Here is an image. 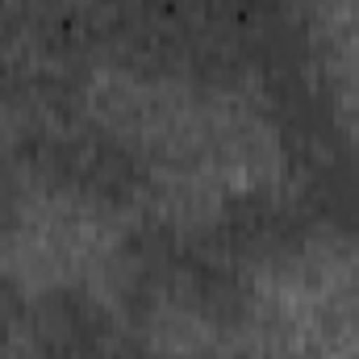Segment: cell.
<instances>
[{
    "mask_svg": "<svg viewBox=\"0 0 359 359\" xmlns=\"http://www.w3.org/2000/svg\"><path fill=\"white\" fill-rule=\"evenodd\" d=\"M201 359H217V355H201Z\"/></svg>",
    "mask_w": 359,
    "mask_h": 359,
    "instance_id": "cell-11",
    "label": "cell"
},
{
    "mask_svg": "<svg viewBox=\"0 0 359 359\" xmlns=\"http://www.w3.org/2000/svg\"><path fill=\"white\" fill-rule=\"evenodd\" d=\"M213 243L238 268H288L313 243V222L297 205L292 192L276 188H238L230 192L209 226Z\"/></svg>",
    "mask_w": 359,
    "mask_h": 359,
    "instance_id": "cell-8",
    "label": "cell"
},
{
    "mask_svg": "<svg viewBox=\"0 0 359 359\" xmlns=\"http://www.w3.org/2000/svg\"><path fill=\"white\" fill-rule=\"evenodd\" d=\"M38 359H151L134 326L76 284H50L29 297L25 334Z\"/></svg>",
    "mask_w": 359,
    "mask_h": 359,
    "instance_id": "cell-7",
    "label": "cell"
},
{
    "mask_svg": "<svg viewBox=\"0 0 359 359\" xmlns=\"http://www.w3.org/2000/svg\"><path fill=\"white\" fill-rule=\"evenodd\" d=\"M13 155L21 172L92 209H134L151 192V163L138 142L92 117L84 104L25 117Z\"/></svg>",
    "mask_w": 359,
    "mask_h": 359,
    "instance_id": "cell-4",
    "label": "cell"
},
{
    "mask_svg": "<svg viewBox=\"0 0 359 359\" xmlns=\"http://www.w3.org/2000/svg\"><path fill=\"white\" fill-rule=\"evenodd\" d=\"M25 359H38V355H25Z\"/></svg>",
    "mask_w": 359,
    "mask_h": 359,
    "instance_id": "cell-12",
    "label": "cell"
},
{
    "mask_svg": "<svg viewBox=\"0 0 359 359\" xmlns=\"http://www.w3.org/2000/svg\"><path fill=\"white\" fill-rule=\"evenodd\" d=\"M21 209H25L21 163H17V155H4L0 151V238H8L21 226Z\"/></svg>",
    "mask_w": 359,
    "mask_h": 359,
    "instance_id": "cell-9",
    "label": "cell"
},
{
    "mask_svg": "<svg viewBox=\"0 0 359 359\" xmlns=\"http://www.w3.org/2000/svg\"><path fill=\"white\" fill-rule=\"evenodd\" d=\"M205 17L234 84L243 76L259 84L322 59L318 0H205Z\"/></svg>",
    "mask_w": 359,
    "mask_h": 359,
    "instance_id": "cell-6",
    "label": "cell"
},
{
    "mask_svg": "<svg viewBox=\"0 0 359 359\" xmlns=\"http://www.w3.org/2000/svg\"><path fill=\"white\" fill-rule=\"evenodd\" d=\"M29 288H21L13 276H0V339L13 343L25 334V318H29Z\"/></svg>",
    "mask_w": 359,
    "mask_h": 359,
    "instance_id": "cell-10",
    "label": "cell"
},
{
    "mask_svg": "<svg viewBox=\"0 0 359 359\" xmlns=\"http://www.w3.org/2000/svg\"><path fill=\"white\" fill-rule=\"evenodd\" d=\"M264 117L292 180V196L334 238H359V138L343 113L326 59L259 80Z\"/></svg>",
    "mask_w": 359,
    "mask_h": 359,
    "instance_id": "cell-1",
    "label": "cell"
},
{
    "mask_svg": "<svg viewBox=\"0 0 359 359\" xmlns=\"http://www.w3.org/2000/svg\"><path fill=\"white\" fill-rule=\"evenodd\" d=\"M96 46L76 0L0 4V109L25 117L84 104Z\"/></svg>",
    "mask_w": 359,
    "mask_h": 359,
    "instance_id": "cell-5",
    "label": "cell"
},
{
    "mask_svg": "<svg viewBox=\"0 0 359 359\" xmlns=\"http://www.w3.org/2000/svg\"><path fill=\"white\" fill-rule=\"evenodd\" d=\"M96 59L151 84L230 88L205 0H76Z\"/></svg>",
    "mask_w": 359,
    "mask_h": 359,
    "instance_id": "cell-3",
    "label": "cell"
},
{
    "mask_svg": "<svg viewBox=\"0 0 359 359\" xmlns=\"http://www.w3.org/2000/svg\"><path fill=\"white\" fill-rule=\"evenodd\" d=\"M121 288L134 309H180L209 326H238L251 313V276L209 230L142 222L121 238Z\"/></svg>",
    "mask_w": 359,
    "mask_h": 359,
    "instance_id": "cell-2",
    "label": "cell"
}]
</instances>
